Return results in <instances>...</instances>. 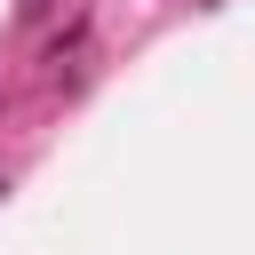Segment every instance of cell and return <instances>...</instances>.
<instances>
[{
  "label": "cell",
  "mask_w": 255,
  "mask_h": 255,
  "mask_svg": "<svg viewBox=\"0 0 255 255\" xmlns=\"http://www.w3.org/2000/svg\"><path fill=\"white\" fill-rule=\"evenodd\" d=\"M0 199H8V175H0Z\"/></svg>",
  "instance_id": "6da1fadb"
}]
</instances>
